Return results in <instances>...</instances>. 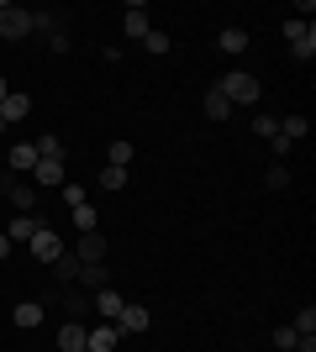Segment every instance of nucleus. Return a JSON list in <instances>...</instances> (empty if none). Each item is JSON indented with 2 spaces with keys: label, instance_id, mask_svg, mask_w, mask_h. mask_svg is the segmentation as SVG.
I'll list each match as a JSON object with an SVG mask.
<instances>
[{
  "label": "nucleus",
  "instance_id": "5",
  "mask_svg": "<svg viewBox=\"0 0 316 352\" xmlns=\"http://www.w3.org/2000/svg\"><path fill=\"white\" fill-rule=\"evenodd\" d=\"M27 248H32V258H37V263H53L59 252H69V248L59 242V232H53V221H48V226H37V236H32Z\"/></svg>",
  "mask_w": 316,
  "mask_h": 352
},
{
  "label": "nucleus",
  "instance_id": "17",
  "mask_svg": "<svg viewBox=\"0 0 316 352\" xmlns=\"http://www.w3.org/2000/svg\"><path fill=\"white\" fill-rule=\"evenodd\" d=\"M43 316H48V310L37 305V300H21V305L11 310V321L21 326V331H37V326H43Z\"/></svg>",
  "mask_w": 316,
  "mask_h": 352
},
{
  "label": "nucleus",
  "instance_id": "12",
  "mask_svg": "<svg viewBox=\"0 0 316 352\" xmlns=\"http://www.w3.org/2000/svg\"><path fill=\"white\" fill-rule=\"evenodd\" d=\"M27 116H32V95L11 89V95L0 100V121H6V126H16V121H27Z\"/></svg>",
  "mask_w": 316,
  "mask_h": 352
},
{
  "label": "nucleus",
  "instance_id": "8",
  "mask_svg": "<svg viewBox=\"0 0 316 352\" xmlns=\"http://www.w3.org/2000/svg\"><path fill=\"white\" fill-rule=\"evenodd\" d=\"M32 184L63 190V184H69V168H63V158H37V168H32Z\"/></svg>",
  "mask_w": 316,
  "mask_h": 352
},
{
  "label": "nucleus",
  "instance_id": "6",
  "mask_svg": "<svg viewBox=\"0 0 316 352\" xmlns=\"http://www.w3.org/2000/svg\"><path fill=\"white\" fill-rule=\"evenodd\" d=\"M121 347V331L111 321H95V326H85V352H116Z\"/></svg>",
  "mask_w": 316,
  "mask_h": 352
},
{
  "label": "nucleus",
  "instance_id": "34",
  "mask_svg": "<svg viewBox=\"0 0 316 352\" xmlns=\"http://www.w3.org/2000/svg\"><path fill=\"white\" fill-rule=\"evenodd\" d=\"M69 47H74V43H69V32H53V37H48V53H59V58L69 53Z\"/></svg>",
  "mask_w": 316,
  "mask_h": 352
},
{
  "label": "nucleus",
  "instance_id": "14",
  "mask_svg": "<svg viewBox=\"0 0 316 352\" xmlns=\"http://www.w3.org/2000/svg\"><path fill=\"white\" fill-rule=\"evenodd\" d=\"M216 47H222V53H232V58H238V53H248V27H238V21H232V27H222V32H216Z\"/></svg>",
  "mask_w": 316,
  "mask_h": 352
},
{
  "label": "nucleus",
  "instance_id": "32",
  "mask_svg": "<svg viewBox=\"0 0 316 352\" xmlns=\"http://www.w3.org/2000/svg\"><path fill=\"white\" fill-rule=\"evenodd\" d=\"M143 47H148V53H169V32H158V27H153L148 37H143Z\"/></svg>",
  "mask_w": 316,
  "mask_h": 352
},
{
  "label": "nucleus",
  "instance_id": "21",
  "mask_svg": "<svg viewBox=\"0 0 316 352\" xmlns=\"http://www.w3.org/2000/svg\"><path fill=\"white\" fill-rule=\"evenodd\" d=\"M200 111H206L211 121H227V116H232V105H227V95H222V89H216V85L206 89V105H200Z\"/></svg>",
  "mask_w": 316,
  "mask_h": 352
},
{
  "label": "nucleus",
  "instance_id": "10",
  "mask_svg": "<svg viewBox=\"0 0 316 352\" xmlns=\"http://www.w3.org/2000/svg\"><path fill=\"white\" fill-rule=\"evenodd\" d=\"M37 226H48V221L37 216V210H32V216H11V226H0V232L11 236V248H27L32 236H37Z\"/></svg>",
  "mask_w": 316,
  "mask_h": 352
},
{
  "label": "nucleus",
  "instance_id": "7",
  "mask_svg": "<svg viewBox=\"0 0 316 352\" xmlns=\"http://www.w3.org/2000/svg\"><path fill=\"white\" fill-rule=\"evenodd\" d=\"M121 32H127L132 43H143V37L153 32V21H148V6H143V0H132V6L121 11Z\"/></svg>",
  "mask_w": 316,
  "mask_h": 352
},
{
  "label": "nucleus",
  "instance_id": "20",
  "mask_svg": "<svg viewBox=\"0 0 316 352\" xmlns=\"http://www.w3.org/2000/svg\"><path fill=\"white\" fill-rule=\"evenodd\" d=\"M59 352H85V321H69L59 331Z\"/></svg>",
  "mask_w": 316,
  "mask_h": 352
},
{
  "label": "nucleus",
  "instance_id": "2",
  "mask_svg": "<svg viewBox=\"0 0 316 352\" xmlns=\"http://www.w3.org/2000/svg\"><path fill=\"white\" fill-rule=\"evenodd\" d=\"M285 43H290V58H295V63L316 58V27H311V21H295V16H290V21H285Z\"/></svg>",
  "mask_w": 316,
  "mask_h": 352
},
{
  "label": "nucleus",
  "instance_id": "29",
  "mask_svg": "<svg viewBox=\"0 0 316 352\" xmlns=\"http://www.w3.org/2000/svg\"><path fill=\"white\" fill-rule=\"evenodd\" d=\"M295 342H301L295 326H274V347H280V352H295Z\"/></svg>",
  "mask_w": 316,
  "mask_h": 352
},
{
  "label": "nucleus",
  "instance_id": "15",
  "mask_svg": "<svg viewBox=\"0 0 316 352\" xmlns=\"http://www.w3.org/2000/svg\"><path fill=\"white\" fill-rule=\"evenodd\" d=\"M48 268H53V279H59L63 289H69V284H79V268H85V263H79L74 252H59V258H53Z\"/></svg>",
  "mask_w": 316,
  "mask_h": 352
},
{
  "label": "nucleus",
  "instance_id": "26",
  "mask_svg": "<svg viewBox=\"0 0 316 352\" xmlns=\"http://www.w3.org/2000/svg\"><path fill=\"white\" fill-rule=\"evenodd\" d=\"M95 184H101V190H111V195H116V190H127V168H111V163H105Z\"/></svg>",
  "mask_w": 316,
  "mask_h": 352
},
{
  "label": "nucleus",
  "instance_id": "27",
  "mask_svg": "<svg viewBox=\"0 0 316 352\" xmlns=\"http://www.w3.org/2000/svg\"><path fill=\"white\" fill-rule=\"evenodd\" d=\"M253 132L264 137V142H274V137H280V116H269V111H258V116H253Z\"/></svg>",
  "mask_w": 316,
  "mask_h": 352
},
{
  "label": "nucleus",
  "instance_id": "35",
  "mask_svg": "<svg viewBox=\"0 0 316 352\" xmlns=\"http://www.w3.org/2000/svg\"><path fill=\"white\" fill-rule=\"evenodd\" d=\"M295 352H316V337H301V342H295Z\"/></svg>",
  "mask_w": 316,
  "mask_h": 352
},
{
  "label": "nucleus",
  "instance_id": "24",
  "mask_svg": "<svg viewBox=\"0 0 316 352\" xmlns=\"http://www.w3.org/2000/svg\"><path fill=\"white\" fill-rule=\"evenodd\" d=\"M69 221H74L79 232H95V226H101V216H95V206H90V200H85V206H74V210H69Z\"/></svg>",
  "mask_w": 316,
  "mask_h": 352
},
{
  "label": "nucleus",
  "instance_id": "11",
  "mask_svg": "<svg viewBox=\"0 0 316 352\" xmlns=\"http://www.w3.org/2000/svg\"><path fill=\"white\" fill-rule=\"evenodd\" d=\"M121 305H127V300H121V289H111V284L90 294V310H95V321H116V316H121Z\"/></svg>",
  "mask_w": 316,
  "mask_h": 352
},
{
  "label": "nucleus",
  "instance_id": "36",
  "mask_svg": "<svg viewBox=\"0 0 316 352\" xmlns=\"http://www.w3.org/2000/svg\"><path fill=\"white\" fill-rule=\"evenodd\" d=\"M0 258H11V236L0 232Z\"/></svg>",
  "mask_w": 316,
  "mask_h": 352
},
{
  "label": "nucleus",
  "instance_id": "4",
  "mask_svg": "<svg viewBox=\"0 0 316 352\" xmlns=\"http://www.w3.org/2000/svg\"><path fill=\"white\" fill-rule=\"evenodd\" d=\"M0 37H6V43L32 37V11L27 6H0Z\"/></svg>",
  "mask_w": 316,
  "mask_h": 352
},
{
  "label": "nucleus",
  "instance_id": "1",
  "mask_svg": "<svg viewBox=\"0 0 316 352\" xmlns=\"http://www.w3.org/2000/svg\"><path fill=\"white\" fill-rule=\"evenodd\" d=\"M216 89L227 95V105H258L264 100V85H258L248 69H232V74H222L216 79Z\"/></svg>",
  "mask_w": 316,
  "mask_h": 352
},
{
  "label": "nucleus",
  "instance_id": "28",
  "mask_svg": "<svg viewBox=\"0 0 316 352\" xmlns=\"http://www.w3.org/2000/svg\"><path fill=\"white\" fill-rule=\"evenodd\" d=\"M264 190H290V168L285 163H274L269 174H264Z\"/></svg>",
  "mask_w": 316,
  "mask_h": 352
},
{
  "label": "nucleus",
  "instance_id": "23",
  "mask_svg": "<svg viewBox=\"0 0 316 352\" xmlns=\"http://www.w3.org/2000/svg\"><path fill=\"white\" fill-rule=\"evenodd\" d=\"M306 132H311V121H306V116H285V121H280V137H285L290 147L306 142Z\"/></svg>",
  "mask_w": 316,
  "mask_h": 352
},
{
  "label": "nucleus",
  "instance_id": "3",
  "mask_svg": "<svg viewBox=\"0 0 316 352\" xmlns=\"http://www.w3.org/2000/svg\"><path fill=\"white\" fill-rule=\"evenodd\" d=\"M0 195H11L16 216H32V210H37V184H27V179H16L11 168L0 174Z\"/></svg>",
  "mask_w": 316,
  "mask_h": 352
},
{
  "label": "nucleus",
  "instance_id": "22",
  "mask_svg": "<svg viewBox=\"0 0 316 352\" xmlns=\"http://www.w3.org/2000/svg\"><path fill=\"white\" fill-rule=\"evenodd\" d=\"M32 32H37V37H53V32H63V16L59 11H32Z\"/></svg>",
  "mask_w": 316,
  "mask_h": 352
},
{
  "label": "nucleus",
  "instance_id": "31",
  "mask_svg": "<svg viewBox=\"0 0 316 352\" xmlns=\"http://www.w3.org/2000/svg\"><path fill=\"white\" fill-rule=\"evenodd\" d=\"M37 158H63V142H59L53 132H48V137H37Z\"/></svg>",
  "mask_w": 316,
  "mask_h": 352
},
{
  "label": "nucleus",
  "instance_id": "16",
  "mask_svg": "<svg viewBox=\"0 0 316 352\" xmlns=\"http://www.w3.org/2000/svg\"><path fill=\"white\" fill-rule=\"evenodd\" d=\"M53 310H69V316L79 321V316L90 310V294H85V289H59V294H53Z\"/></svg>",
  "mask_w": 316,
  "mask_h": 352
},
{
  "label": "nucleus",
  "instance_id": "30",
  "mask_svg": "<svg viewBox=\"0 0 316 352\" xmlns=\"http://www.w3.org/2000/svg\"><path fill=\"white\" fill-rule=\"evenodd\" d=\"M290 326H295L301 337H316V310H311V305H306V310H295V321H290Z\"/></svg>",
  "mask_w": 316,
  "mask_h": 352
},
{
  "label": "nucleus",
  "instance_id": "13",
  "mask_svg": "<svg viewBox=\"0 0 316 352\" xmlns=\"http://www.w3.org/2000/svg\"><path fill=\"white\" fill-rule=\"evenodd\" d=\"M74 258H79V263H105V236L101 232H79Z\"/></svg>",
  "mask_w": 316,
  "mask_h": 352
},
{
  "label": "nucleus",
  "instance_id": "9",
  "mask_svg": "<svg viewBox=\"0 0 316 352\" xmlns=\"http://www.w3.org/2000/svg\"><path fill=\"white\" fill-rule=\"evenodd\" d=\"M111 326H116L121 337H143V331H148V326H153V316H148V310H143V305H121V316H116V321H111Z\"/></svg>",
  "mask_w": 316,
  "mask_h": 352
},
{
  "label": "nucleus",
  "instance_id": "37",
  "mask_svg": "<svg viewBox=\"0 0 316 352\" xmlns=\"http://www.w3.org/2000/svg\"><path fill=\"white\" fill-rule=\"evenodd\" d=\"M6 95H11V85H6V79H0V100H6Z\"/></svg>",
  "mask_w": 316,
  "mask_h": 352
},
{
  "label": "nucleus",
  "instance_id": "18",
  "mask_svg": "<svg viewBox=\"0 0 316 352\" xmlns=\"http://www.w3.org/2000/svg\"><path fill=\"white\" fill-rule=\"evenodd\" d=\"M37 168V142H11V174H32Z\"/></svg>",
  "mask_w": 316,
  "mask_h": 352
},
{
  "label": "nucleus",
  "instance_id": "33",
  "mask_svg": "<svg viewBox=\"0 0 316 352\" xmlns=\"http://www.w3.org/2000/svg\"><path fill=\"white\" fill-rule=\"evenodd\" d=\"M85 200H90V195H85V184H63V206H69V210L85 206Z\"/></svg>",
  "mask_w": 316,
  "mask_h": 352
},
{
  "label": "nucleus",
  "instance_id": "19",
  "mask_svg": "<svg viewBox=\"0 0 316 352\" xmlns=\"http://www.w3.org/2000/svg\"><path fill=\"white\" fill-rule=\"evenodd\" d=\"M105 284H111V274H105L101 263H85V268H79V289H85V294L105 289Z\"/></svg>",
  "mask_w": 316,
  "mask_h": 352
},
{
  "label": "nucleus",
  "instance_id": "25",
  "mask_svg": "<svg viewBox=\"0 0 316 352\" xmlns=\"http://www.w3.org/2000/svg\"><path fill=\"white\" fill-rule=\"evenodd\" d=\"M132 153H137L132 142H111V147H105V158H111V168H132Z\"/></svg>",
  "mask_w": 316,
  "mask_h": 352
},
{
  "label": "nucleus",
  "instance_id": "38",
  "mask_svg": "<svg viewBox=\"0 0 316 352\" xmlns=\"http://www.w3.org/2000/svg\"><path fill=\"white\" fill-rule=\"evenodd\" d=\"M0 137H6V121H0Z\"/></svg>",
  "mask_w": 316,
  "mask_h": 352
}]
</instances>
